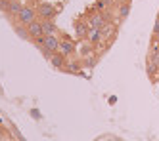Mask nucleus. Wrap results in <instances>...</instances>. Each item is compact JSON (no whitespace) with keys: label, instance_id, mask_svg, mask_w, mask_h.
I'll return each instance as SVG.
<instances>
[{"label":"nucleus","instance_id":"1","mask_svg":"<svg viewBox=\"0 0 159 141\" xmlns=\"http://www.w3.org/2000/svg\"><path fill=\"white\" fill-rule=\"evenodd\" d=\"M35 17H37V11L33 10V8H29V6H23L21 8V11L17 14V21L21 23V25H29L31 21H35Z\"/></svg>","mask_w":159,"mask_h":141},{"label":"nucleus","instance_id":"9","mask_svg":"<svg viewBox=\"0 0 159 141\" xmlns=\"http://www.w3.org/2000/svg\"><path fill=\"white\" fill-rule=\"evenodd\" d=\"M21 8H23V4H19V2H16V0H12V2H10V14H19L21 11Z\"/></svg>","mask_w":159,"mask_h":141},{"label":"nucleus","instance_id":"3","mask_svg":"<svg viewBox=\"0 0 159 141\" xmlns=\"http://www.w3.org/2000/svg\"><path fill=\"white\" fill-rule=\"evenodd\" d=\"M42 46L48 48L50 52H58L60 50V40L54 36V34H44L42 36Z\"/></svg>","mask_w":159,"mask_h":141},{"label":"nucleus","instance_id":"8","mask_svg":"<svg viewBox=\"0 0 159 141\" xmlns=\"http://www.w3.org/2000/svg\"><path fill=\"white\" fill-rule=\"evenodd\" d=\"M104 17H102V15H94L92 19H90V25H92L94 29H102V27H104Z\"/></svg>","mask_w":159,"mask_h":141},{"label":"nucleus","instance_id":"5","mask_svg":"<svg viewBox=\"0 0 159 141\" xmlns=\"http://www.w3.org/2000/svg\"><path fill=\"white\" fill-rule=\"evenodd\" d=\"M42 31L44 34H56V31H58V27H56V23L54 21H42Z\"/></svg>","mask_w":159,"mask_h":141},{"label":"nucleus","instance_id":"13","mask_svg":"<svg viewBox=\"0 0 159 141\" xmlns=\"http://www.w3.org/2000/svg\"><path fill=\"white\" fill-rule=\"evenodd\" d=\"M104 6H106V2H102V0H98V2H96V8H98V10H102Z\"/></svg>","mask_w":159,"mask_h":141},{"label":"nucleus","instance_id":"4","mask_svg":"<svg viewBox=\"0 0 159 141\" xmlns=\"http://www.w3.org/2000/svg\"><path fill=\"white\" fill-rule=\"evenodd\" d=\"M39 14H40V17H44V19H52L54 14H56V6L44 2V4L39 6Z\"/></svg>","mask_w":159,"mask_h":141},{"label":"nucleus","instance_id":"11","mask_svg":"<svg viewBox=\"0 0 159 141\" xmlns=\"http://www.w3.org/2000/svg\"><path fill=\"white\" fill-rule=\"evenodd\" d=\"M16 32L19 34L21 38H31V36H29V31H27V29H23V27H16Z\"/></svg>","mask_w":159,"mask_h":141},{"label":"nucleus","instance_id":"7","mask_svg":"<svg viewBox=\"0 0 159 141\" xmlns=\"http://www.w3.org/2000/svg\"><path fill=\"white\" fill-rule=\"evenodd\" d=\"M73 50H75V46L71 42H60V53L69 55V53H73Z\"/></svg>","mask_w":159,"mask_h":141},{"label":"nucleus","instance_id":"2","mask_svg":"<svg viewBox=\"0 0 159 141\" xmlns=\"http://www.w3.org/2000/svg\"><path fill=\"white\" fill-rule=\"evenodd\" d=\"M27 31H29V36L31 38H40V36H44V31H42V21H31L29 25H27Z\"/></svg>","mask_w":159,"mask_h":141},{"label":"nucleus","instance_id":"6","mask_svg":"<svg viewBox=\"0 0 159 141\" xmlns=\"http://www.w3.org/2000/svg\"><path fill=\"white\" fill-rule=\"evenodd\" d=\"M50 63L54 65V67H63V53H58V52H54L52 55H50Z\"/></svg>","mask_w":159,"mask_h":141},{"label":"nucleus","instance_id":"10","mask_svg":"<svg viewBox=\"0 0 159 141\" xmlns=\"http://www.w3.org/2000/svg\"><path fill=\"white\" fill-rule=\"evenodd\" d=\"M130 14V4H123L119 8V17H127Z\"/></svg>","mask_w":159,"mask_h":141},{"label":"nucleus","instance_id":"12","mask_svg":"<svg viewBox=\"0 0 159 141\" xmlns=\"http://www.w3.org/2000/svg\"><path fill=\"white\" fill-rule=\"evenodd\" d=\"M90 40H92V42H98V40H100V29H94V31H92V36H90Z\"/></svg>","mask_w":159,"mask_h":141}]
</instances>
